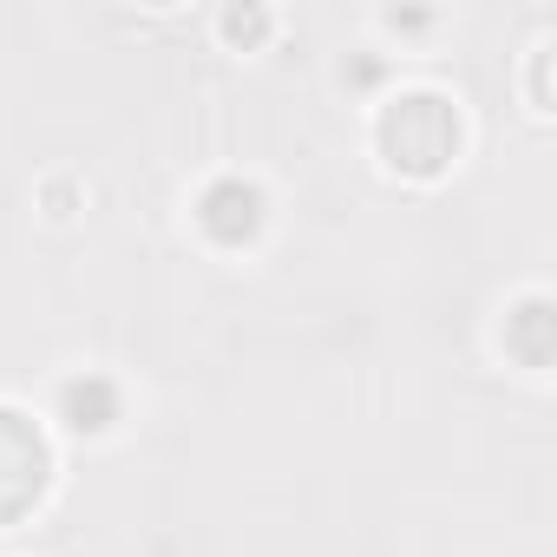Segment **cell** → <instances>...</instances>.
I'll return each mask as SVG.
<instances>
[{
  "instance_id": "6da1fadb",
  "label": "cell",
  "mask_w": 557,
  "mask_h": 557,
  "mask_svg": "<svg viewBox=\"0 0 557 557\" xmlns=\"http://www.w3.org/2000/svg\"><path fill=\"white\" fill-rule=\"evenodd\" d=\"M381 151L394 171L407 177H440L453 158H459V112L440 99V92H400L387 99L381 112Z\"/></svg>"
},
{
  "instance_id": "7a4b0ae2",
  "label": "cell",
  "mask_w": 557,
  "mask_h": 557,
  "mask_svg": "<svg viewBox=\"0 0 557 557\" xmlns=\"http://www.w3.org/2000/svg\"><path fill=\"white\" fill-rule=\"evenodd\" d=\"M47 492V440L27 413L0 407V524L21 518Z\"/></svg>"
},
{
  "instance_id": "3957f363",
  "label": "cell",
  "mask_w": 557,
  "mask_h": 557,
  "mask_svg": "<svg viewBox=\"0 0 557 557\" xmlns=\"http://www.w3.org/2000/svg\"><path fill=\"white\" fill-rule=\"evenodd\" d=\"M197 223H203L216 243H249V236L262 230V197H256V184H243V177L210 184L203 203H197Z\"/></svg>"
},
{
  "instance_id": "277c9868",
  "label": "cell",
  "mask_w": 557,
  "mask_h": 557,
  "mask_svg": "<svg viewBox=\"0 0 557 557\" xmlns=\"http://www.w3.org/2000/svg\"><path fill=\"white\" fill-rule=\"evenodd\" d=\"M60 413H66V426H79V433H106V426L119 420V394H112L99 374H86V381H66V387H60Z\"/></svg>"
}]
</instances>
